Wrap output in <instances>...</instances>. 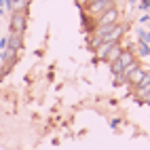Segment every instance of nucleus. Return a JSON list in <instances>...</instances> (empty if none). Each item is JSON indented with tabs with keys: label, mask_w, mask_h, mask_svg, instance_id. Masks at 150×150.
Listing matches in <instances>:
<instances>
[{
	"label": "nucleus",
	"mask_w": 150,
	"mask_h": 150,
	"mask_svg": "<svg viewBox=\"0 0 150 150\" xmlns=\"http://www.w3.org/2000/svg\"><path fill=\"white\" fill-rule=\"evenodd\" d=\"M118 21H121V11H118V6L114 4V6L106 8V11L95 19V25H116Z\"/></svg>",
	"instance_id": "1"
},
{
	"label": "nucleus",
	"mask_w": 150,
	"mask_h": 150,
	"mask_svg": "<svg viewBox=\"0 0 150 150\" xmlns=\"http://www.w3.org/2000/svg\"><path fill=\"white\" fill-rule=\"evenodd\" d=\"M110 6H114V0H95V2H89V4H87L85 11H87L89 17H91L93 21H95V19L102 15L106 8H110Z\"/></svg>",
	"instance_id": "2"
},
{
	"label": "nucleus",
	"mask_w": 150,
	"mask_h": 150,
	"mask_svg": "<svg viewBox=\"0 0 150 150\" xmlns=\"http://www.w3.org/2000/svg\"><path fill=\"white\" fill-rule=\"evenodd\" d=\"M11 32L15 34H21L25 32V28H28V13H11Z\"/></svg>",
	"instance_id": "3"
},
{
	"label": "nucleus",
	"mask_w": 150,
	"mask_h": 150,
	"mask_svg": "<svg viewBox=\"0 0 150 150\" xmlns=\"http://www.w3.org/2000/svg\"><path fill=\"white\" fill-rule=\"evenodd\" d=\"M125 34H127V23H121V21H118L116 25H112V30L108 32V36L104 38V40H106V42H121Z\"/></svg>",
	"instance_id": "4"
},
{
	"label": "nucleus",
	"mask_w": 150,
	"mask_h": 150,
	"mask_svg": "<svg viewBox=\"0 0 150 150\" xmlns=\"http://www.w3.org/2000/svg\"><path fill=\"white\" fill-rule=\"evenodd\" d=\"M6 49L19 53L23 49V36L21 34H15V32H8V36H6Z\"/></svg>",
	"instance_id": "5"
},
{
	"label": "nucleus",
	"mask_w": 150,
	"mask_h": 150,
	"mask_svg": "<svg viewBox=\"0 0 150 150\" xmlns=\"http://www.w3.org/2000/svg\"><path fill=\"white\" fill-rule=\"evenodd\" d=\"M144 74H146V68H142V66H137V68H133V72H129L127 74V85H131L133 89L142 83V78H144Z\"/></svg>",
	"instance_id": "6"
},
{
	"label": "nucleus",
	"mask_w": 150,
	"mask_h": 150,
	"mask_svg": "<svg viewBox=\"0 0 150 150\" xmlns=\"http://www.w3.org/2000/svg\"><path fill=\"white\" fill-rule=\"evenodd\" d=\"M116 62L121 64L123 70H125L127 66H131L133 62H137V59H135V51H131V49H125V47H123V53H121V57H118Z\"/></svg>",
	"instance_id": "7"
},
{
	"label": "nucleus",
	"mask_w": 150,
	"mask_h": 150,
	"mask_svg": "<svg viewBox=\"0 0 150 150\" xmlns=\"http://www.w3.org/2000/svg\"><path fill=\"white\" fill-rule=\"evenodd\" d=\"M121 53H123V45H121V42H116V45H112V49H110L108 55L104 57V62H106L108 66H110V64H114L116 59L121 57Z\"/></svg>",
	"instance_id": "8"
},
{
	"label": "nucleus",
	"mask_w": 150,
	"mask_h": 150,
	"mask_svg": "<svg viewBox=\"0 0 150 150\" xmlns=\"http://www.w3.org/2000/svg\"><path fill=\"white\" fill-rule=\"evenodd\" d=\"M112 45H116V42H106V40H104V42H102V45H99V47L95 49V51H93V53H95V59L104 62V57L108 55V51H110V49H112Z\"/></svg>",
	"instance_id": "9"
},
{
	"label": "nucleus",
	"mask_w": 150,
	"mask_h": 150,
	"mask_svg": "<svg viewBox=\"0 0 150 150\" xmlns=\"http://www.w3.org/2000/svg\"><path fill=\"white\" fill-rule=\"evenodd\" d=\"M102 42H104V40H102V36H97L95 32H91V34H89V38H87V47L91 49V51H95V49L102 45Z\"/></svg>",
	"instance_id": "10"
},
{
	"label": "nucleus",
	"mask_w": 150,
	"mask_h": 150,
	"mask_svg": "<svg viewBox=\"0 0 150 150\" xmlns=\"http://www.w3.org/2000/svg\"><path fill=\"white\" fill-rule=\"evenodd\" d=\"M137 55L148 57V55H150V45H146V42H142V40H137Z\"/></svg>",
	"instance_id": "11"
},
{
	"label": "nucleus",
	"mask_w": 150,
	"mask_h": 150,
	"mask_svg": "<svg viewBox=\"0 0 150 150\" xmlns=\"http://www.w3.org/2000/svg\"><path fill=\"white\" fill-rule=\"evenodd\" d=\"M139 8H144V11H150V0H139Z\"/></svg>",
	"instance_id": "12"
},
{
	"label": "nucleus",
	"mask_w": 150,
	"mask_h": 150,
	"mask_svg": "<svg viewBox=\"0 0 150 150\" xmlns=\"http://www.w3.org/2000/svg\"><path fill=\"white\" fill-rule=\"evenodd\" d=\"M76 4H78V8H83V11H85L87 4H89V0H76Z\"/></svg>",
	"instance_id": "13"
},
{
	"label": "nucleus",
	"mask_w": 150,
	"mask_h": 150,
	"mask_svg": "<svg viewBox=\"0 0 150 150\" xmlns=\"http://www.w3.org/2000/svg\"><path fill=\"white\" fill-rule=\"evenodd\" d=\"M118 125H121V121H118V118H112V121H110V127H114V129H116Z\"/></svg>",
	"instance_id": "14"
},
{
	"label": "nucleus",
	"mask_w": 150,
	"mask_h": 150,
	"mask_svg": "<svg viewBox=\"0 0 150 150\" xmlns=\"http://www.w3.org/2000/svg\"><path fill=\"white\" fill-rule=\"evenodd\" d=\"M4 2H6V6H8V4H11V2H13V0H4Z\"/></svg>",
	"instance_id": "15"
},
{
	"label": "nucleus",
	"mask_w": 150,
	"mask_h": 150,
	"mask_svg": "<svg viewBox=\"0 0 150 150\" xmlns=\"http://www.w3.org/2000/svg\"><path fill=\"white\" fill-rule=\"evenodd\" d=\"M129 2H131V4H133V2H139V0H129Z\"/></svg>",
	"instance_id": "16"
},
{
	"label": "nucleus",
	"mask_w": 150,
	"mask_h": 150,
	"mask_svg": "<svg viewBox=\"0 0 150 150\" xmlns=\"http://www.w3.org/2000/svg\"><path fill=\"white\" fill-rule=\"evenodd\" d=\"M146 106H150V99H148V102H146Z\"/></svg>",
	"instance_id": "17"
}]
</instances>
